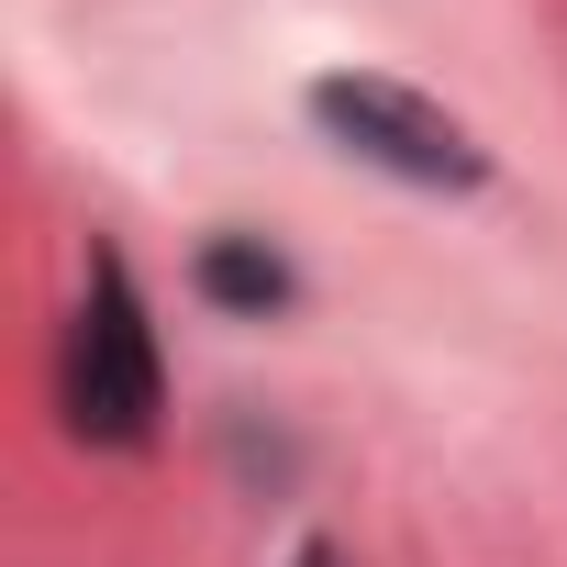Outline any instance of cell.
<instances>
[{
    "mask_svg": "<svg viewBox=\"0 0 567 567\" xmlns=\"http://www.w3.org/2000/svg\"><path fill=\"white\" fill-rule=\"evenodd\" d=\"M56 412L101 456H145L156 423H167V357H156V323H145L134 267L112 245L90 256V290H79L68 346H56Z\"/></svg>",
    "mask_w": 567,
    "mask_h": 567,
    "instance_id": "1",
    "label": "cell"
},
{
    "mask_svg": "<svg viewBox=\"0 0 567 567\" xmlns=\"http://www.w3.org/2000/svg\"><path fill=\"white\" fill-rule=\"evenodd\" d=\"M290 567H346V556H334V545H301V556H290Z\"/></svg>",
    "mask_w": 567,
    "mask_h": 567,
    "instance_id": "4",
    "label": "cell"
},
{
    "mask_svg": "<svg viewBox=\"0 0 567 567\" xmlns=\"http://www.w3.org/2000/svg\"><path fill=\"white\" fill-rule=\"evenodd\" d=\"M301 112H312V134H323L334 156H357V167H379V178H401V189H434V200H478V189H489V145H478L434 90H412V79L323 68V79L301 90Z\"/></svg>",
    "mask_w": 567,
    "mask_h": 567,
    "instance_id": "2",
    "label": "cell"
},
{
    "mask_svg": "<svg viewBox=\"0 0 567 567\" xmlns=\"http://www.w3.org/2000/svg\"><path fill=\"white\" fill-rule=\"evenodd\" d=\"M189 278H200V301L234 312V323H278V312H301V267L278 256L267 234H212Z\"/></svg>",
    "mask_w": 567,
    "mask_h": 567,
    "instance_id": "3",
    "label": "cell"
}]
</instances>
